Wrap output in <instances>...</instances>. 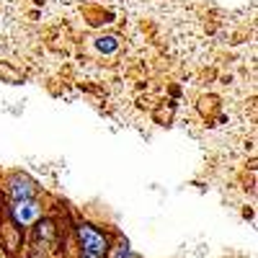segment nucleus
<instances>
[{"label":"nucleus","instance_id":"1","mask_svg":"<svg viewBox=\"0 0 258 258\" xmlns=\"http://www.w3.org/2000/svg\"><path fill=\"white\" fill-rule=\"evenodd\" d=\"M78 235H80V243H83V255L88 258H103V253L109 250V243L101 232H96L93 227L88 225H80L78 227Z\"/></svg>","mask_w":258,"mask_h":258},{"label":"nucleus","instance_id":"2","mask_svg":"<svg viewBox=\"0 0 258 258\" xmlns=\"http://www.w3.org/2000/svg\"><path fill=\"white\" fill-rule=\"evenodd\" d=\"M8 194L13 197V202H26V199H34L36 197V183L24 176V173H16L8 178Z\"/></svg>","mask_w":258,"mask_h":258},{"label":"nucleus","instance_id":"3","mask_svg":"<svg viewBox=\"0 0 258 258\" xmlns=\"http://www.w3.org/2000/svg\"><path fill=\"white\" fill-rule=\"evenodd\" d=\"M39 214H41V207L36 199H26V202H13V220L18 225H31L39 220Z\"/></svg>","mask_w":258,"mask_h":258},{"label":"nucleus","instance_id":"4","mask_svg":"<svg viewBox=\"0 0 258 258\" xmlns=\"http://www.w3.org/2000/svg\"><path fill=\"white\" fill-rule=\"evenodd\" d=\"M114 258H132V253H129L126 245H121V248H116V255Z\"/></svg>","mask_w":258,"mask_h":258}]
</instances>
